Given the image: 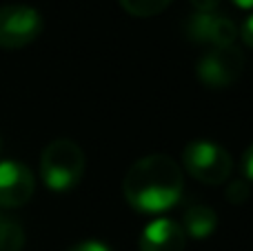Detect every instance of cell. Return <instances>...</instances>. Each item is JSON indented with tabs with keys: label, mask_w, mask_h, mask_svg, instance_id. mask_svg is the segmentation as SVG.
<instances>
[{
	"label": "cell",
	"mask_w": 253,
	"mask_h": 251,
	"mask_svg": "<svg viewBox=\"0 0 253 251\" xmlns=\"http://www.w3.org/2000/svg\"><path fill=\"white\" fill-rule=\"evenodd\" d=\"M191 4L196 7V11H202V13H211L218 9L220 0H191Z\"/></svg>",
	"instance_id": "15"
},
{
	"label": "cell",
	"mask_w": 253,
	"mask_h": 251,
	"mask_svg": "<svg viewBox=\"0 0 253 251\" xmlns=\"http://www.w3.org/2000/svg\"><path fill=\"white\" fill-rule=\"evenodd\" d=\"M187 234L178 222L156 218L140 234V251H184Z\"/></svg>",
	"instance_id": "8"
},
{
	"label": "cell",
	"mask_w": 253,
	"mask_h": 251,
	"mask_svg": "<svg viewBox=\"0 0 253 251\" xmlns=\"http://www.w3.org/2000/svg\"><path fill=\"white\" fill-rule=\"evenodd\" d=\"M84 154L74 140H53L40 156V178L51 191H69L83 180Z\"/></svg>",
	"instance_id": "2"
},
{
	"label": "cell",
	"mask_w": 253,
	"mask_h": 251,
	"mask_svg": "<svg viewBox=\"0 0 253 251\" xmlns=\"http://www.w3.org/2000/svg\"><path fill=\"white\" fill-rule=\"evenodd\" d=\"M231 2L240 9H253V0H231Z\"/></svg>",
	"instance_id": "17"
},
{
	"label": "cell",
	"mask_w": 253,
	"mask_h": 251,
	"mask_svg": "<svg viewBox=\"0 0 253 251\" xmlns=\"http://www.w3.org/2000/svg\"><path fill=\"white\" fill-rule=\"evenodd\" d=\"M247 196H249V189H247L245 182H236V185L229 189V200H231V203H240V200H247Z\"/></svg>",
	"instance_id": "13"
},
{
	"label": "cell",
	"mask_w": 253,
	"mask_h": 251,
	"mask_svg": "<svg viewBox=\"0 0 253 251\" xmlns=\"http://www.w3.org/2000/svg\"><path fill=\"white\" fill-rule=\"evenodd\" d=\"M182 165L205 185H222L233 169L231 154L213 140H191L182 149Z\"/></svg>",
	"instance_id": "3"
},
{
	"label": "cell",
	"mask_w": 253,
	"mask_h": 251,
	"mask_svg": "<svg viewBox=\"0 0 253 251\" xmlns=\"http://www.w3.org/2000/svg\"><path fill=\"white\" fill-rule=\"evenodd\" d=\"M242 56L236 47L209 49L198 60V80L209 89H224L238 80L242 71Z\"/></svg>",
	"instance_id": "5"
},
{
	"label": "cell",
	"mask_w": 253,
	"mask_h": 251,
	"mask_svg": "<svg viewBox=\"0 0 253 251\" xmlns=\"http://www.w3.org/2000/svg\"><path fill=\"white\" fill-rule=\"evenodd\" d=\"M240 36H242V40H245V42L253 49V13H251L249 18H247L245 22H242V27H240Z\"/></svg>",
	"instance_id": "14"
},
{
	"label": "cell",
	"mask_w": 253,
	"mask_h": 251,
	"mask_svg": "<svg viewBox=\"0 0 253 251\" xmlns=\"http://www.w3.org/2000/svg\"><path fill=\"white\" fill-rule=\"evenodd\" d=\"M218 227V216L207 205H189L182 216V231L191 238H209Z\"/></svg>",
	"instance_id": "9"
},
{
	"label": "cell",
	"mask_w": 253,
	"mask_h": 251,
	"mask_svg": "<svg viewBox=\"0 0 253 251\" xmlns=\"http://www.w3.org/2000/svg\"><path fill=\"white\" fill-rule=\"evenodd\" d=\"M242 169H245V176L253 182V145L245 151V158H242Z\"/></svg>",
	"instance_id": "16"
},
{
	"label": "cell",
	"mask_w": 253,
	"mask_h": 251,
	"mask_svg": "<svg viewBox=\"0 0 253 251\" xmlns=\"http://www.w3.org/2000/svg\"><path fill=\"white\" fill-rule=\"evenodd\" d=\"M187 34L193 42L207 44L209 49L215 47H233L236 38L240 36V29L236 22L227 16L211 11V13H193L187 22Z\"/></svg>",
	"instance_id": "6"
},
{
	"label": "cell",
	"mask_w": 253,
	"mask_h": 251,
	"mask_svg": "<svg viewBox=\"0 0 253 251\" xmlns=\"http://www.w3.org/2000/svg\"><path fill=\"white\" fill-rule=\"evenodd\" d=\"M120 4L131 16L149 18V16H156V13L165 11L171 4V0H120Z\"/></svg>",
	"instance_id": "11"
},
{
	"label": "cell",
	"mask_w": 253,
	"mask_h": 251,
	"mask_svg": "<svg viewBox=\"0 0 253 251\" xmlns=\"http://www.w3.org/2000/svg\"><path fill=\"white\" fill-rule=\"evenodd\" d=\"M25 245V231L20 222L0 213V251H20Z\"/></svg>",
	"instance_id": "10"
},
{
	"label": "cell",
	"mask_w": 253,
	"mask_h": 251,
	"mask_svg": "<svg viewBox=\"0 0 253 251\" xmlns=\"http://www.w3.org/2000/svg\"><path fill=\"white\" fill-rule=\"evenodd\" d=\"M42 31V18L34 7L7 4L0 7V47L22 49L31 44Z\"/></svg>",
	"instance_id": "4"
},
{
	"label": "cell",
	"mask_w": 253,
	"mask_h": 251,
	"mask_svg": "<svg viewBox=\"0 0 253 251\" xmlns=\"http://www.w3.org/2000/svg\"><path fill=\"white\" fill-rule=\"evenodd\" d=\"M34 176L18 160H2L0 163V207L13 209L29 203L34 196Z\"/></svg>",
	"instance_id": "7"
},
{
	"label": "cell",
	"mask_w": 253,
	"mask_h": 251,
	"mask_svg": "<svg viewBox=\"0 0 253 251\" xmlns=\"http://www.w3.org/2000/svg\"><path fill=\"white\" fill-rule=\"evenodd\" d=\"M67 251H111V249L105 243H98V240H84V243L74 245V247Z\"/></svg>",
	"instance_id": "12"
},
{
	"label": "cell",
	"mask_w": 253,
	"mask_h": 251,
	"mask_svg": "<svg viewBox=\"0 0 253 251\" xmlns=\"http://www.w3.org/2000/svg\"><path fill=\"white\" fill-rule=\"evenodd\" d=\"M184 189L182 169L173 158L162 154L144 156L126 171L125 198L140 213H162L180 200Z\"/></svg>",
	"instance_id": "1"
}]
</instances>
